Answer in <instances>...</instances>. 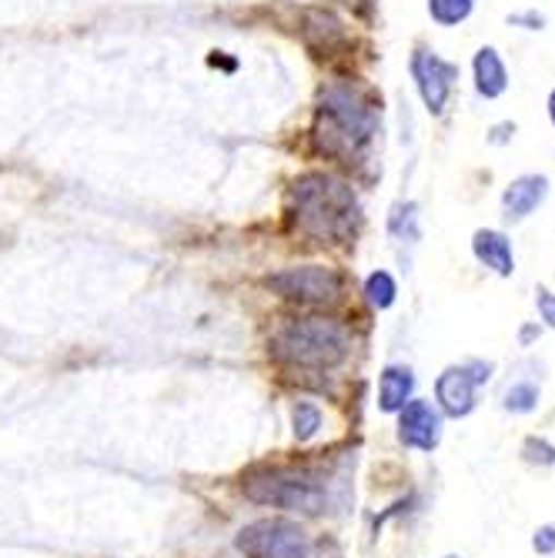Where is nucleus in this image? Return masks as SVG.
<instances>
[{
    "mask_svg": "<svg viewBox=\"0 0 555 558\" xmlns=\"http://www.w3.org/2000/svg\"><path fill=\"white\" fill-rule=\"evenodd\" d=\"M548 118H552V124H555V90L548 94Z\"/></svg>",
    "mask_w": 555,
    "mask_h": 558,
    "instance_id": "5701e85b",
    "label": "nucleus"
},
{
    "mask_svg": "<svg viewBox=\"0 0 555 558\" xmlns=\"http://www.w3.org/2000/svg\"><path fill=\"white\" fill-rule=\"evenodd\" d=\"M294 218L298 228L315 241L345 244L362 221L359 197L345 181L331 174H305L294 181Z\"/></svg>",
    "mask_w": 555,
    "mask_h": 558,
    "instance_id": "f257e3e1",
    "label": "nucleus"
},
{
    "mask_svg": "<svg viewBox=\"0 0 555 558\" xmlns=\"http://www.w3.org/2000/svg\"><path fill=\"white\" fill-rule=\"evenodd\" d=\"M412 388H415V378L409 368L401 365H391L382 372V381H378V404L382 412H401L406 409V401L412 398Z\"/></svg>",
    "mask_w": 555,
    "mask_h": 558,
    "instance_id": "ddd939ff",
    "label": "nucleus"
},
{
    "mask_svg": "<svg viewBox=\"0 0 555 558\" xmlns=\"http://www.w3.org/2000/svg\"><path fill=\"white\" fill-rule=\"evenodd\" d=\"M512 24H532L529 31H539L542 24H545V17H539V14H516V17H509Z\"/></svg>",
    "mask_w": 555,
    "mask_h": 558,
    "instance_id": "4be33fe9",
    "label": "nucleus"
},
{
    "mask_svg": "<svg viewBox=\"0 0 555 558\" xmlns=\"http://www.w3.org/2000/svg\"><path fill=\"white\" fill-rule=\"evenodd\" d=\"M545 197H548V178L522 174L506 187V194H502V211H506V218H512V221H522L542 205Z\"/></svg>",
    "mask_w": 555,
    "mask_h": 558,
    "instance_id": "9d476101",
    "label": "nucleus"
},
{
    "mask_svg": "<svg viewBox=\"0 0 555 558\" xmlns=\"http://www.w3.org/2000/svg\"><path fill=\"white\" fill-rule=\"evenodd\" d=\"M398 438L409 448L432 451L442 438V415L432 409L429 401L409 398L406 409H401V418H398Z\"/></svg>",
    "mask_w": 555,
    "mask_h": 558,
    "instance_id": "1a4fd4ad",
    "label": "nucleus"
},
{
    "mask_svg": "<svg viewBox=\"0 0 555 558\" xmlns=\"http://www.w3.org/2000/svg\"><path fill=\"white\" fill-rule=\"evenodd\" d=\"M291 425H294V438L298 441H312L322 428V412H318V404L312 401H298L294 409H291Z\"/></svg>",
    "mask_w": 555,
    "mask_h": 558,
    "instance_id": "4468645a",
    "label": "nucleus"
},
{
    "mask_svg": "<svg viewBox=\"0 0 555 558\" xmlns=\"http://www.w3.org/2000/svg\"><path fill=\"white\" fill-rule=\"evenodd\" d=\"M244 498L255 505H268V509L281 512H301V515H318L325 512V482L298 465H255L241 478Z\"/></svg>",
    "mask_w": 555,
    "mask_h": 558,
    "instance_id": "20e7f679",
    "label": "nucleus"
},
{
    "mask_svg": "<svg viewBox=\"0 0 555 558\" xmlns=\"http://www.w3.org/2000/svg\"><path fill=\"white\" fill-rule=\"evenodd\" d=\"M419 208L412 205V201H409V205H395L391 208V218H388V228H391V234H398V238H419V215H415Z\"/></svg>",
    "mask_w": 555,
    "mask_h": 558,
    "instance_id": "f3484780",
    "label": "nucleus"
},
{
    "mask_svg": "<svg viewBox=\"0 0 555 558\" xmlns=\"http://www.w3.org/2000/svg\"><path fill=\"white\" fill-rule=\"evenodd\" d=\"M475 87L482 97H498L509 87V71H506V64H502L495 47H482L475 54Z\"/></svg>",
    "mask_w": 555,
    "mask_h": 558,
    "instance_id": "f8f14e48",
    "label": "nucleus"
},
{
    "mask_svg": "<svg viewBox=\"0 0 555 558\" xmlns=\"http://www.w3.org/2000/svg\"><path fill=\"white\" fill-rule=\"evenodd\" d=\"M265 288L278 298L301 301V304H335L345 291V278L335 268L305 265V268H285L265 278Z\"/></svg>",
    "mask_w": 555,
    "mask_h": 558,
    "instance_id": "423d86ee",
    "label": "nucleus"
},
{
    "mask_svg": "<svg viewBox=\"0 0 555 558\" xmlns=\"http://www.w3.org/2000/svg\"><path fill=\"white\" fill-rule=\"evenodd\" d=\"M475 8V0H429V14L442 24V27H451V24H462Z\"/></svg>",
    "mask_w": 555,
    "mask_h": 558,
    "instance_id": "2eb2a0df",
    "label": "nucleus"
},
{
    "mask_svg": "<svg viewBox=\"0 0 555 558\" xmlns=\"http://www.w3.org/2000/svg\"><path fill=\"white\" fill-rule=\"evenodd\" d=\"M535 304H539V315L548 328H555V294L548 288H539L535 291Z\"/></svg>",
    "mask_w": 555,
    "mask_h": 558,
    "instance_id": "aec40b11",
    "label": "nucleus"
},
{
    "mask_svg": "<svg viewBox=\"0 0 555 558\" xmlns=\"http://www.w3.org/2000/svg\"><path fill=\"white\" fill-rule=\"evenodd\" d=\"M348 348H351V335L335 318L285 322L268 341L275 362L288 368H301V372H328L341 365L348 359Z\"/></svg>",
    "mask_w": 555,
    "mask_h": 558,
    "instance_id": "f03ea898",
    "label": "nucleus"
},
{
    "mask_svg": "<svg viewBox=\"0 0 555 558\" xmlns=\"http://www.w3.org/2000/svg\"><path fill=\"white\" fill-rule=\"evenodd\" d=\"M365 294H369V301L375 304V308H391V301H395V294H398L395 278H391L388 271H375V275H369V281H365Z\"/></svg>",
    "mask_w": 555,
    "mask_h": 558,
    "instance_id": "dca6fc26",
    "label": "nucleus"
},
{
    "mask_svg": "<svg viewBox=\"0 0 555 558\" xmlns=\"http://www.w3.org/2000/svg\"><path fill=\"white\" fill-rule=\"evenodd\" d=\"M488 375H492V365H482V362H472L462 368H445L435 381L442 412L451 418H466L475 409V388L485 385Z\"/></svg>",
    "mask_w": 555,
    "mask_h": 558,
    "instance_id": "0eeeda50",
    "label": "nucleus"
},
{
    "mask_svg": "<svg viewBox=\"0 0 555 558\" xmlns=\"http://www.w3.org/2000/svg\"><path fill=\"white\" fill-rule=\"evenodd\" d=\"M378 131V108L351 84H331L318 108V141L331 155L355 158Z\"/></svg>",
    "mask_w": 555,
    "mask_h": 558,
    "instance_id": "7ed1b4c3",
    "label": "nucleus"
},
{
    "mask_svg": "<svg viewBox=\"0 0 555 558\" xmlns=\"http://www.w3.org/2000/svg\"><path fill=\"white\" fill-rule=\"evenodd\" d=\"M532 548H535L539 555H552V551H555V525L539 529L535 538H532Z\"/></svg>",
    "mask_w": 555,
    "mask_h": 558,
    "instance_id": "412c9836",
    "label": "nucleus"
},
{
    "mask_svg": "<svg viewBox=\"0 0 555 558\" xmlns=\"http://www.w3.org/2000/svg\"><path fill=\"white\" fill-rule=\"evenodd\" d=\"M522 454L526 462H535V465H555V448L545 441V438H529L522 445Z\"/></svg>",
    "mask_w": 555,
    "mask_h": 558,
    "instance_id": "6ab92c4d",
    "label": "nucleus"
},
{
    "mask_svg": "<svg viewBox=\"0 0 555 558\" xmlns=\"http://www.w3.org/2000/svg\"><path fill=\"white\" fill-rule=\"evenodd\" d=\"M341 4H351V0H341Z\"/></svg>",
    "mask_w": 555,
    "mask_h": 558,
    "instance_id": "b1692460",
    "label": "nucleus"
},
{
    "mask_svg": "<svg viewBox=\"0 0 555 558\" xmlns=\"http://www.w3.org/2000/svg\"><path fill=\"white\" fill-rule=\"evenodd\" d=\"M535 401H539V388H535V385H529V381L512 385V388L506 391V409H509V412L526 415V412H532V409H535Z\"/></svg>",
    "mask_w": 555,
    "mask_h": 558,
    "instance_id": "a211bd4d",
    "label": "nucleus"
},
{
    "mask_svg": "<svg viewBox=\"0 0 555 558\" xmlns=\"http://www.w3.org/2000/svg\"><path fill=\"white\" fill-rule=\"evenodd\" d=\"M472 251H475V258H479L485 268H492V271H495V275H502V278H509V275L516 271L512 244H509V238L502 234V231H492V228L475 231V238H472Z\"/></svg>",
    "mask_w": 555,
    "mask_h": 558,
    "instance_id": "9b49d317",
    "label": "nucleus"
},
{
    "mask_svg": "<svg viewBox=\"0 0 555 558\" xmlns=\"http://www.w3.org/2000/svg\"><path fill=\"white\" fill-rule=\"evenodd\" d=\"M238 548L248 558H312V542L294 522L262 519L238 532Z\"/></svg>",
    "mask_w": 555,
    "mask_h": 558,
    "instance_id": "39448f33",
    "label": "nucleus"
},
{
    "mask_svg": "<svg viewBox=\"0 0 555 558\" xmlns=\"http://www.w3.org/2000/svg\"><path fill=\"white\" fill-rule=\"evenodd\" d=\"M412 77L419 84L425 108L432 114H442L445 100L451 94V84H456V77H459V68L442 61L435 50H415V54H412Z\"/></svg>",
    "mask_w": 555,
    "mask_h": 558,
    "instance_id": "6e6552de",
    "label": "nucleus"
}]
</instances>
